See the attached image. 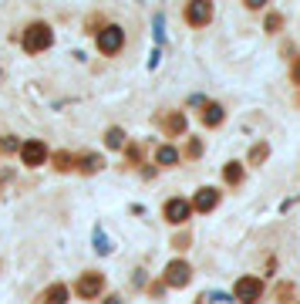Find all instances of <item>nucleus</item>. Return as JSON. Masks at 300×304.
<instances>
[{
    "label": "nucleus",
    "mask_w": 300,
    "mask_h": 304,
    "mask_svg": "<svg viewBox=\"0 0 300 304\" xmlns=\"http://www.w3.org/2000/svg\"><path fill=\"white\" fill-rule=\"evenodd\" d=\"M44 44H51V31L41 27V24L24 34V47H27V51H37V47H44Z\"/></svg>",
    "instance_id": "nucleus-1"
},
{
    "label": "nucleus",
    "mask_w": 300,
    "mask_h": 304,
    "mask_svg": "<svg viewBox=\"0 0 300 304\" xmlns=\"http://www.w3.org/2000/svg\"><path fill=\"white\" fill-rule=\"evenodd\" d=\"M98 44H101V51H118V47H122V31H118V27H108V31L101 34L98 37Z\"/></svg>",
    "instance_id": "nucleus-2"
},
{
    "label": "nucleus",
    "mask_w": 300,
    "mask_h": 304,
    "mask_svg": "<svg viewBox=\"0 0 300 304\" xmlns=\"http://www.w3.org/2000/svg\"><path fill=\"white\" fill-rule=\"evenodd\" d=\"M166 213H169V220H176V223H179V220H186V216H189V203H186V200H172L166 206Z\"/></svg>",
    "instance_id": "nucleus-3"
},
{
    "label": "nucleus",
    "mask_w": 300,
    "mask_h": 304,
    "mask_svg": "<svg viewBox=\"0 0 300 304\" xmlns=\"http://www.w3.org/2000/svg\"><path fill=\"white\" fill-rule=\"evenodd\" d=\"M21 156H24V162L37 166V162L44 159V146H41V142H31V146H24V149H21Z\"/></svg>",
    "instance_id": "nucleus-4"
},
{
    "label": "nucleus",
    "mask_w": 300,
    "mask_h": 304,
    "mask_svg": "<svg viewBox=\"0 0 300 304\" xmlns=\"http://www.w3.org/2000/svg\"><path fill=\"white\" fill-rule=\"evenodd\" d=\"M256 294H260V284L256 281H240L236 284V297H240V301H253Z\"/></svg>",
    "instance_id": "nucleus-5"
},
{
    "label": "nucleus",
    "mask_w": 300,
    "mask_h": 304,
    "mask_svg": "<svg viewBox=\"0 0 300 304\" xmlns=\"http://www.w3.org/2000/svg\"><path fill=\"white\" fill-rule=\"evenodd\" d=\"M182 281H189V267L186 264H172L169 267V284H182Z\"/></svg>",
    "instance_id": "nucleus-6"
},
{
    "label": "nucleus",
    "mask_w": 300,
    "mask_h": 304,
    "mask_svg": "<svg viewBox=\"0 0 300 304\" xmlns=\"http://www.w3.org/2000/svg\"><path fill=\"white\" fill-rule=\"evenodd\" d=\"M209 14H212V7H209V4H192V7H189V17H192L196 24H199V21H206Z\"/></svg>",
    "instance_id": "nucleus-7"
},
{
    "label": "nucleus",
    "mask_w": 300,
    "mask_h": 304,
    "mask_svg": "<svg viewBox=\"0 0 300 304\" xmlns=\"http://www.w3.org/2000/svg\"><path fill=\"white\" fill-rule=\"evenodd\" d=\"M95 250H98V254H108L111 250V240L101 233V230H95Z\"/></svg>",
    "instance_id": "nucleus-8"
},
{
    "label": "nucleus",
    "mask_w": 300,
    "mask_h": 304,
    "mask_svg": "<svg viewBox=\"0 0 300 304\" xmlns=\"http://www.w3.org/2000/svg\"><path fill=\"white\" fill-rule=\"evenodd\" d=\"M78 291L81 294H95V291H98V277H85V281L78 284Z\"/></svg>",
    "instance_id": "nucleus-9"
},
{
    "label": "nucleus",
    "mask_w": 300,
    "mask_h": 304,
    "mask_svg": "<svg viewBox=\"0 0 300 304\" xmlns=\"http://www.w3.org/2000/svg\"><path fill=\"white\" fill-rule=\"evenodd\" d=\"M212 203H216V193H212V190H202V196H199V210H209Z\"/></svg>",
    "instance_id": "nucleus-10"
},
{
    "label": "nucleus",
    "mask_w": 300,
    "mask_h": 304,
    "mask_svg": "<svg viewBox=\"0 0 300 304\" xmlns=\"http://www.w3.org/2000/svg\"><path fill=\"white\" fill-rule=\"evenodd\" d=\"M176 149H169V146H162V149H159V162H176Z\"/></svg>",
    "instance_id": "nucleus-11"
},
{
    "label": "nucleus",
    "mask_w": 300,
    "mask_h": 304,
    "mask_svg": "<svg viewBox=\"0 0 300 304\" xmlns=\"http://www.w3.org/2000/svg\"><path fill=\"white\" fill-rule=\"evenodd\" d=\"M162 27H166V17H162V14H156V41H159V44H162V37H166V31H162Z\"/></svg>",
    "instance_id": "nucleus-12"
},
{
    "label": "nucleus",
    "mask_w": 300,
    "mask_h": 304,
    "mask_svg": "<svg viewBox=\"0 0 300 304\" xmlns=\"http://www.w3.org/2000/svg\"><path fill=\"white\" fill-rule=\"evenodd\" d=\"M61 297H64V291H61V287H54V291L47 294V304H64Z\"/></svg>",
    "instance_id": "nucleus-13"
},
{
    "label": "nucleus",
    "mask_w": 300,
    "mask_h": 304,
    "mask_svg": "<svg viewBox=\"0 0 300 304\" xmlns=\"http://www.w3.org/2000/svg\"><path fill=\"white\" fill-rule=\"evenodd\" d=\"M108 146H122V132H118V129H111L108 132Z\"/></svg>",
    "instance_id": "nucleus-14"
},
{
    "label": "nucleus",
    "mask_w": 300,
    "mask_h": 304,
    "mask_svg": "<svg viewBox=\"0 0 300 304\" xmlns=\"http://www.w3.org/2000/svg\"><path fill=\"white\" fill-rule=\"evenodd\" d=\"M219 118H222V115H219V108H216V105H212L209 112H206V122H219Z\"/></svg>",
    "instance_id": "nucleus-15"
},
{
    "label": "nucleus",
    "mask_w": 300,
    "mask_h": 304,
    "mask_svg": "<svg viewBox=\"0 0 300 304\" xmlns=\"http://www.w3.org/2000/svg\"><path fill=\"white\" fill-rule=\"evenodd\" d=\"M108 304H118V297H108Z\"/></svg>",
    "instance_id": "nucleus-16"
},
{
    "label": "nucleus",
    "mask_w": 300,
    "mask_h": 304,
    "mask_svg": "<svg viewBox=\"0 0 300 304\" xmlns=\"http://www.w3.org/2000/svg\"><path fill=\"white\" fill-rule=\"evenodd\" d=\"M297 78H300V65H297Z\"/></svg>",
    "instance_id": "nucleus-17"
}]
</instances>
